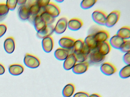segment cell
<instances>
[{
	"mask_svg": "<svg viewBox=\"0 0 130 97\" xmlns=\"http://www.w3.org/2000/svg\"><path fill=\"white\" fill-rule=\"evenodd\" d=\"M56 1L57 2H58V3H61V2H63L64 1H63V0H57Z\"/></svg>",
	"mask_w": 130,
	"mask_h": 97,
	"instance_id": "42",
	"label": "cell"
},
{
	"mask_svg": "<svg viewBox=\"0 0 130 97\" xmlns=\"http://www.w3.org/2000/svg\"><path fill=\"white\" fill-rule=\"evenodd\" d=\"M9 72L13 76H19L23 72L24 68L22 65L19 64H13L9 67Z\"/></svg>",
	"mask_w": 130,
	"mask_h": 97,
	"instance_id": "21",
	"label": "cell"
},
{
	"mask_svg": "<svg viewBox=\"0 0 130 97\" xmlns=\"http://www.w3.org/2000/svg\"><path fill=\"white\" fill-rule=\"evenodd\" d=\"M44 11L49 14L53 17H57L60 13L61 10L59 7L56 4L52 2L50 3L44 8Z\"/></svg>",
	"mask_w": 130,
	"mask_h": 97,
	"instance_id": "4",
	"label": "cell"
},
{
	"mask_svg": "<svg viewBox=\"0 0 130 97\" xmlns=\"http://www.w3.org/2000/svg\"><path fill=\"white\" fill-rule=\"evenodd\" d=\"M76 39L69 36H63L61 38L59 41V44L60 47L65 49L73 48Z\"/></svg>",
	"mask_w": 130,
	"mask_h": 97,
	"instance_id": "7",
	"label": "cell"
},
{
	"mask_svg": "<svg viewBox=\"0 0 130 97\" xmlns=\"http://www.w3.org/2000/svg\"><path fill=\"white\" fill-rule=\"evenodd\" d=\"M120 50L124 53H128L130 52V41L126 40L121 47Z\"/></svg>",
	"mask_w": 130,
	"mask_h": 97,
	"instance_id": "32",
	"label": "cell"
},
{
	"mask_svg": "<svg viewBox=\"0 0 130 97\" xmlns=\"http://www.w3.org/2000/svg\"><path fill=\"white\" fill-rule=\"evenodd\" d=\"M40 15L41 18L47 25H52L55 21V18L45 11H43Z\"/></svg>",
	"mask_w": 130,
	"mask_h": 97,
	"instance_id": "26",
	"label": "cell"
},
{
	"mask_svg": "<svg viewBox=\"0 0 130 97\" xmlns=\"http://www.w3.org/2000/svg\"><path fill=\"white\" fill-rule=\"evenodd\" d=\"M15 42L14 38L10 37L6 39L4 42V49L8 54H12L15 49Z\"/></svg>",
	"mask_w": 130,
	"mask_h": 97,
	"instance_id": "17",
	"label": "cell"
},
{
	"mask_svg": "<svg viewBox=\"0 0 130 97\" xmlns=\"http://www.w3.org/2000/svg\"><path fill=\"white\" fill-rule=\"evenodd\" d=\"M100 70L103 73L107 76H111L117 71V69L115 65L111 63L106 62L101 65Z\"/></svg>",
	"mask_w": 130,
	"mask_h": 97,
	"instance_id": "9",
	"label": "cell"
},
{
	"mask_svg": "<svg viewBox=\"0 0 130 97\" xmlns=\"http://www.w3.org/2000/svg\"><path fill=\"white\" fill-rule=\"evenodd\" d=\"M89 97H102L100 95L97 93H94L90 95Z\"/></svg>",
	"mask_w": 130,
	"mask_h": 97,
	"instance_id": "41",
	"label": "cell"
},
{
	"mask_svg": "<svg viewBox=\"0 0 130 97\" xmlns=\"http://www.w3.org/2000/svg\"><path fill=\"white\" fill-rule=\"evenodd\" d=\"M51 2L48 0H38L37 1L36 4L41 8H44Z\"/></svg>",
	"mask_w": 130,
	"mask_h": 97,
	"instance_id": "34",
	"label": "cell"
},
{
	"mask_svg": "<svg viewBox=\"0 0 130 97\" xmlns=\"http://www.w3.org/2000/svg\"><path fill=\"white\" fill-rule=\"evenodd\" d=\"M96 49L102 55L106 56L110 52L111 46L108 41L98 43Z\"/></svg>",
	"mask_w": 130,
	"mask_h": 97,
	"instance_id": "11",
	"label": "cell"
},
{
	"mask_svg": "<svg viewBox=\"0 0 130 97\" xmlns=\"http://www.w3.org/2000/svg\"><path fill=\"white\" fill-rule=\"evenodd\" d=\"M7 30V27L5 24H0V38H1L5 34Z\"/></svg>",
	"mask_w": 130,
	"mask_h": 97,
	"instance_id": "36",
	"label": "cell"
},
{
	"mask_svg": "<svg viewBox=\"0 0 130 97\" xmlns=\"http://www.w3.org/2000/svg\"><path fill=\"white\" fill-rule=\"evenodd\" d=\"M93 33L94 39L97 43L105 41L110 37L109 33L105 30H99Z\"/></svg>",
	"mask_w": 130,
	"mask_h": 97,
	"instance_id": "8",
	"label": "cell"
},
{
	"mask_svg": "<svg viewBox=\"0 0 130 97\" xmlns=\"http://www.w3.org/2000/svg\"><path fill=\"white\" fill-rule=\"evenodd\" d=\"M74 54L76 59L77 60V62L78 63H83L85 62L88 56L85 55L83 53L80 52H76L73 53Z\"/></svg>",
	"mask_w": 130,
	"mask_h": 97,
	"instance_id": "31",
	"label": "cell"
},
{
	"mask_svg": "<svg viewBox=\"0 0 130 97\" xmlns=\"http://www.w3.org/2000/svg\"><path fill=\"white\" fill-rule=\"evenodd\" d=\"M67 19L66 17H63L59 19L54 27V32L58 34L63 33L68 27Z\"/></svg>",
	"mask_w": 130,
	"mask_h": 97,
	"instance_id": "6",
	"label": "cell"
},
{
	"mask_svg": "<svg viewBox=\"0 0 130 97\" xmlns=\"http://www.w3.org/2000/svg\"><path fill=\"white\" fill-rule=\"evenodd\" d=\"M91 50L89 48L86 44H84L82 50L80 51V52L83 54L85 55L88 56L90 54V52H91Z\"/></svg>",
	"mask_w": 130,
	"mask_h": 97,
	"instance_id": "35",
	"label": "cell"
},
{
	"mask_svg": "<svg viewBox=\"0 0 130 97\" xmlns=\"http://www.w3.org/2000/svg\"><path fill=\"white\" fill-rule=\"evenodd\" d=\"M17 0H8L6 1L7 6L10 10H15L17 5Z\"/></svg>",
	"mask_w": 130,
	"mask_h": 97,
	"instance_id": "33",
	"label": "cell"
},
{
	"mask_svg": "<svg viewBox=\"0 0 130 97\" xmlns=\"http://www.w3.org/2000/svg\"><path fill=\"white\" fill-rule=\"evenodd\" d=\"M33 23L35 26V29L37 32L47 26L41 18L40 15L39 14L34 19Z\"/></svg>",
	"mask_w": 130,
	"mask_h": 97,
	"instance_id": "25",
	"label": "cell"
},
{
	"mask_svg": "<svg viewBox=\"0 0 130 97\" xmlns=\"http://www.w3.org/2000/svg\"><path fill=\"white\" fill-rule=\"evenodd\" d=\"M24 62L26 66L31 68H37L41 64L40 60L38 57L28 53L25 56Z\"/></svg>",
	"mask_w": 130,
	"mask_h": 97,
	"instance_id": "1",
	"label": "cell"
},
{
	"mask_svg": "<svg viewBox=\"0 0 130 97\" xmlns=\"http://www.w3.org/2000/svg\"><path fill=\"white\" fill-rule=\"evenodd\" d=\"M90 61L92 64H99L105 60V56L102 55L97 51L96 48L90 54Z\"/></svg>",
	"mask_w": 130,
	"mask_h": 97,
	"instance_id": "10",
	"label": "cell"
},
{
	"mask_svg": "<svg viewBox=\"0 0 130 97\" xmlns=\"http://www.w3.org/2000/svg\"><path fill=\"white\" fill-rule=\"evenodd\" d=\"M70 50L63 48H58L55 52V58L60 61L64 60L69 56Z\"/></svg>",
	"mask_w": 130,
	"mask_h": 97,
	"instance_id": "16",
	"label": "cell"
},
{
	"mask_svg": "<svg viewBox=\"0 0 130 97\" xmlns=\"http://www.w3.org/2000/svg\"><path fill=\"white\" fill-rule=\"evenodd\" d=\"M116 34L123 39H128L130 37V27L127 26L123 27L118 31Z\"/></svg>",
	"mask_w": 130,
	"mask_h": 97,
	"instance_id": "24",
	"label": "cell"
},
{
	"mask_svg": "<svg viewBox=\"0 0 130 97\" xmlns=\"http://www.w3.org/2000/svg\"><path fill=\"white\" fill-rule=\"evenodd\" d=\"M42 46L43 50L47 53L52 51L54 47V41L51 36L46 37L43 39Z\"/></svg>",
	"mask_w": 130,
	"mask_h": 97,
	"instance_id": "14",
	"label": "cell"
},
{
	"mask_svg": "<svg viewBox=\"0 0 130 97\" xmlns=\"http://www.w3.org/2000/svg\"><path fill=\"white\" fill-rule=\"evenodd\" d=\"M83 25V21L78 18L71 19L68 23V27L71 30L77 31L80 29Z\"/></svg>",
	"mask_w": 130,
	"mask_h": 97,
	"instance_id": "13",
	"label": "cell"
},
{
	"mask_svg": "<svg viewBox=\"0 0 130 97\" xmlns=\"http://www.w3.org/2000/svg\"><path fill=\"white\" fill-rule=\"evenodd\" d=\"M124 62L127 65H130V52L125 53L123 58Z\"/></svg>",
	"mask_w": 130,
	"mask_h": 97,
	"instance_id": "38",
	"label": "cell"
},
{
	"mask_svg": "<svg viewBox=\"0 0 130 97\" xmlns=\"http://www.w3.org/2000/svg\"><path fill=\"white\" fill-rule=\"evenodd\" d=\"M54 32V25H47L39 31H38L37 36L40 39L44 38L46 37L51 36Z\"/></svg>",
	"mask_w": 130,
	"mask_h": 97,
	"instance_id": "5",
	"label": "cell"
},
{
	"mask_svg": "<svg viewBox=\"0 0 130 97\" xmlns=\"http://www.w3.org/2000/svg\"><path fill=\"white\" fill-rule=\"evenodd\" d=\"M89 67V63L85 61L83 63H76L72 69V70L73 72L76 74H82L87 71Z\"/></svg>",
	"mask_w": 130,
	"mask_h": 97,
	"instance_id": "15",
	"label": "cell"
},
{
	"mask_svg": "<svg viewBox=\"0 0 130 97\" xmlns=\"http://www.w3.org/2000/svg\"><path fill=\"white\" fill-rule=\"evenodd\" d=\"M77 63L76 57L74 53L70 54L68 57L64 60L63 67L66 70H70L73 69Z\"/></svg>",
	"mask_w": 130,
	"mask_h": 97,
	"instance_id": "12",
	"label": "cell"
},
{
	"mask_svg": "<svg viewBox=\"0 0 130 97\" xmlns=\"http://www.w3.org/2000/svg\"><path fill=\"white\" fill-rule=\"evenodd\" d=\"M126 40L116 34L111 38L109 43L111 46H112L113 47L116 49H120L122 45Z\"/></svg>",
	"mask_w": 130,
	"mask_h": 97,
	"instance_id": "18",
	"label": "cell"
},
{
	"mask_svg": "<svg viewBox=\"0 0 130 97\" xmlns=\"http://www.w3.org/2000/svg\"><path fill=\"white\" fill-rule=\"evenodd\" d=\"M86 44L89 48L91 51L96 49L98 45L97 43L94 38L93 33L88 35L84 41Z\"/></svg>",
	"mask_w": 130,
	"mask_h": 97,
	"instance_id": "22",
	"label": "cell"
},
{
	"mask_svg": "<svg viewBox=\"0 0 130 97\" xmlns=\"http://www.w3.org/2000/svg\"><path fill=\"white\" fill-rule=\"evenodd\" d=\"M97 2L96 0H84L81 2L80 7L83 9H88L92 7Z\"/></svg>",
	"mask_w": 130,
	"mask_h": 97,
	"instance_id": "30",
	"label": "cell"
},
{
	"mask_svg": "<svg viewBox=\"0 0 130 97\" xmlns=\"http://www.w3.org/2000/svg\"><path fill=\"white\" fill-rule=\"evenodd\" d=\"M41 8L37 4L32 5L29 7V21L33 23L34 19L37 15L39 14Z\"/></svg>",
	"mask_w": 130,
	"mask_h": 97,
	"instance_id": "19",
	"label": "cell"
},
{
	"mask_svg": "<svg viewBox=\"0 0 130 97\" xmlns=\"http://www.w3.org/2000/svg\"><path fill=\"white\" fill-rule=\"evenodd\" d=\"M119 76L122 79L128 78L130 76V66L127 65L122 68L119 72Z\"/></svg>",
	"mask_w": 130,
	"mask_h": 97,
	"instance_id": "29",
	"label": "cell"
},
{
	"mask_svg": "<svg viewBox=\"0 0 130 97\" xmlns=\"http://www.w3.org/2000/svg\"><path fill=\"white\" fill-rule=\"evenodd\" d=\"M9 11V10L6 4H0V21L6 18Z\"/></svg>",
	"mask_w": 130,
	"mask_h": 97,
	"instance_id": "27",
	"label": "cell"
},
{
	"mask_svg": "<svg viewBox=\"0 0 130 97\" xmlns=\"http://www.w3.org/2000/svg\"><path fill=\"white\" fill-rule=\"evenodd\" d=\"M5 72V68L4 66L0 63V75H3Z\"/></svg>",
	"mask_w": 130,
	"mask_h": 97,
	"instance_id": "39",
	"label": "cell"
},
{
	"mask_svg": "<svg viewBox=\"0 0 130 97\" xmlns=\"http://www.w3.org/2000/svg\"><path fill=\"white\" fill-rule=\"evenodd\" d=\"M108 14L100 10H96L92 14V18L95 22L102 26H105Z\"/></svg>",
	"mask_w": 130,
	"mask_h": 97,
	"instance_id": "2",
	"label": "cell"
},
{
	"mask_svg": "<svg viewBox=\"0 0 130 97\" xmlns=\"http://www.w3.org/2000/svg\"><path fill=\"white\" fill-rule=\"evenodd\" d=\"M121 13L118 10H114L107 15L105 25L107 27L110 28L115 26L118 21Z\"/></svg>",
	"mask_w": 130,
	"mask_h": 97,
	"instance_id": "3",
	"label": "cell"
},
{
	"mask_svg": "<svg viewBox=\"0 0 130 97\" xmlns=\"http://www.w3.org/2000/svg\"><path fill=\"white\" fill-rule=\"evenodd\" d=\"M18 14L20 18L22 20L28 19L30 15L29 7L26 5H21L18 10Z\"/></svg>",
	"mask_w": 130,
	"mask_h": 97,
	"instance_id": "20",
	"label": "cell"
},
{
	"mask_svg": "<svg viewBox=\"0 0 130 97\" xmlns=\"http://www.w3.org/2000/svg\"><path fill=\"white\" fill-rule=\"evenodd\" d=\"M27 1L26 0H19L17 1V4L19 5H24L25 4H26Z\"/></svg>",
	"mask_w": 130,
	"mask_h": 97,
	"instance_id": "40",
	"label": "cell"
},
{
	"mask_svg": "<svg viewBox=\"0 0 130 97\" xmlns=\"http://www.w3.org/2000/svg\"><path fill=\"white\" fill-rule=\"evenodd\" d=\"M84 44H85L84 41L82 39H79L77 40H76L73 47V53L80 52Z\"/></svg>",
	"mask_w": 130,
	"mask_h": 97,
	"instance_id": "28",
	"label": "cell"
},
{
	"mask_svg": "<svg viewBox=\"0 0 130 97\" xmlns=\"http://www.w3.org/2000/svg\"><path fill=\"white\" fill-rule=\"evenodd\" d=\"M90 95L87 92L80 91L76 93L73 97H89Z\"/></svg>",
	"mask_w": 130,
	"mask_h": 97,
	"instance_id": "37",
	"label": "cell"
},
{
	"mask_svg": "<svg viewBox=\"0 0 130 97\" xmlns=\"http://www.w3.org/2000/svg\"><path fill=\"white\" fill-rule=\"evenodd\" d=\"M75 90V86L73 83H69L66 85L62 92L64 97H70L73 94Z\"/></svg>",
	"mask_w": 130,
	"mask_h": 97,
	"instance_id": "23",
	"label": "cell"
}]
</instances>
